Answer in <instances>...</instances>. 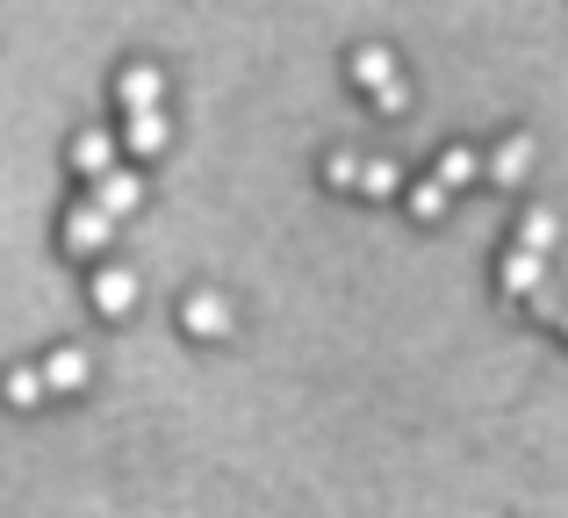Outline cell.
I'll return each instance as SVG.
<instances>
[{
  "instance_id": "12",
  "label": "cell",
  "mask_w": 568,
  "mask_h": 518,
  "mask_svg": "<svg viewBox=\"0 0 568 518\" xmlns=\"http://www.w3.org/2000/svg\"><path fill=\"white\" fill-rule=\"evenodd\" d=\"M555 238H561L555 210H526V216H518V245H526V253H555Z\"/></svg>"
},
{
  "instance_id": "10",
  "label": "cell",
  "mask_w": 568,
  "mask_h": 518,
  "mask_svg": "<svg viewBox=\"0 0 568 518\" xmlns=\"http://www.w3.org/2000/svg\"><path fill=\"white\" fill-rule=\"evenodd\" d=\"M0 396H8L14 410H37L43 396H51V382H43V367H8V375H0Z\"/></svg>"
},
{
  "instance_id": "16",
  "label": "cell",
  "mask_w": 568,
  "mask_h": 518,
  "mask_svg": "<svg viewBox=\"0 0 568 518\" xmlns=\"http://www.w3.org/2000/svg\"><path fill=\"white\" fill-rule=\"evenodd\" d=\"M72 166H80V173H109V138H101V130L72 138Z\"/></svg>"
},
{
  "instance_id": "6",
  "label": "cell",
  "mask_w": 568,
  "mask_h": 518,
  "mask_svg": "<svg viewBox=\"0 0 568 518\" xmlns=\"http://www.w3.org/2000/svg\"><path fill=\"white\" fill-rule=\"evenodd\" d=\"M123 144L138 159H159V152H166V115H159V109H130L123 115Z\"/></svg>"
},
{
  "instance_id": "11",
  "label": "cell",
  "mask_w": 568,
  "mask_h": 518,
  "mask_svg": "<svg viewBox=\"0 0 568 518\" xmlns=\"http://www.w3.org/2000/svg\"><path fill=\"white\" fill-rule=\"evenodd\" d=\"M87 375H94V360H87L80 346H58L51 360H43V382H51V389H80Z\"/></svg>"
},
{
  "instance_id": "18",
  "label": "cell",
  "mask_w": 568,
  "mask_h": 518,
  "mask_svg": "<svg viewBox=\"0 0 568 518\" xmlns=\"http://www.w3.org/2000/svg\"><path fill=\"white\" fill-rule=\"evenodd\" d=\"M375 109H382V115H403V109H410V87H403V80H396V87H382Z\"/></svg>"
},
{
  "instance_id": "14",
  "label": "cell",
  "mask_w": 568,
  "mask_h": 518,
  "mask_svg": "<svg viewBox=\"0 0 568 518\" xmlns=\"http://www.w3.org/2000/svg\"><path fill=\"white\" fill-rule=\"evenodd\" d=\"M446 195H454L446 181H417L410 187V216H417V224H439V216H446Z\"/></svg>"
},
{
  "instance_id": "13",
  "label": "cell",
  "mask_w": 568,
  "mask_h": 518,
  "mask_svg": "<svg viewBox=\"0 0 568 518\" xmlns=\"http://www.w3.org/2000/svg\"><path fill=\"white\" fill-rule=\"evenodd\" d=\"M475 173H483V159H475L468 144H446V152H439V166H432V181H446V187H468Z\"/></svg>"
},
{
  "instance_id": "17",
  "label": "cell",
  "mask_w": 568,
  "mask_h": 518,
  "mask_svg": "<svg viewBox=\"0 0 568 518\" xmlns=\"http://www.w3.org/2000/svg\"><path fill=\"white\" fill-rule=\"evenodd\" d=\"M361 173H367V159H353V152H332V159H324V181H332L338 195H353V187H361Z\"/></svg>"
},
{
  "instance_id": "9",
  "label": "cell",
  "mask_w": 568,
  "mask_h": 518,
  "mask_svg": "<svg viewBox=\"0 0 568 518\" xmlns=\"http://www.w3.org/2000/svg\"><path fill=\"white\" fill-rule=\"evenodd\" d=\"M353 80H361L367 94L396 87V51H382V43H361V51H353Z\"/></svg>"
},
{
  "instance_id": "7",
  "label": "cell",
  "mask_w": 568,
  "mask_h": 518,
  "mask_svg": "<svg viewBox=\"0 0 568 518\" xmlns=\"http://www.w3.org/2000/svg\"><path fill=\"white\" fill-rule=\"evenodd\" d=\"M526 166H532V138H504L497 144V152H489V181H497V187H518V181H526Z\"/></svg>"
},
{
  "instance_id": "15",
  "label": "cell",
  "mask_w": 568,
  "mask_h": 518,
  "mask_svg": "<svg viewBox=\"0 0 568 518\" xmlns=\"http://www.w3.org/2000/svg\"><path fill=\"white\" fill-rule=\"evenodd\" d=\"M361 195H367V202H388V195H403V173L388 166V159H367V173H361Z\"/></svg>"
},
{
  "instance_id": "2",
  "label": "cell",
  "mask_w": 568,
  "mask_h": 518,
  "mask_svg": "<svg viewBox=\"0 0 568 518\" xmlns=\"http://www.w3.org/2000/svg\"><path fill=\"white\" fill-rule=\"evenodd\" d=\"M130 309H138V274H130V266H101L94 274V317L123 324Z\"/></svg>"
},
{
  "instance_id": "8",
  "label": "cell",
  "mask_w": 568,
  "mask_h": 518,
  "mask_svg": "<svg viewBox=\"0 0 568 518\" xmlns=\"http://www.w3.org/2000/svg\"><path fill=\"white\" fill-rule=\"evenodd\" d=\"M159 94H166V80H159L152 65H123V80H115V101H123V109H159Z\"/></svg>"
},
{
  "instance_id": "19",
  "label": "cell",
  "mask_w": 568,
  "mask_h": 518,
  "mask_svg": "<svg viewBox=\"0 0 568 518\" xmlns=\"http://www.w3.org/2000/svg\"><path fill=\"white\" fill-rule=\"evenodd\" d=\"M561 332H568V309H561Z\"/></svg>"
},
{
  "instance_id": "3",
  "label": "cell",
  "mask_w": 568,
  "mask_h": 518,
  "mask_svg": "<svg viewBox=\"0 0 568 518\" xmlns=\"http://www.w3.org/2000/svg\"><path fill=\"white\" fill-rule=\"evenodd\" d=\"M497 288H504V295H532V288H547V253H526V245H511V253L497 260Z\"/></svg>"
},
{
  "instance_id": "4",
  "label": "cell",
  "mask_w": 568,
  "mask_h": 518,
  "mask_svg": "<svg viewBox=\"0 0 568 518\" xmlns=\"http://www.w3.org/2000/svg\"><path fill=\"white\" fill-rule=\"evenodd\" d=\"M181 324H187L194 338H223V332H231V303H223L216 288H194L187 303H181Z\"/></svg>"
},
{
  "instance_id": "1",
  "label": "cell",
  "mask_w": 568,
  "mask_h": 518,
  "mask_svg": "<svg viewBox=\"0 0 568 518\" xmlns=\"http://www.w3.org/2000/svg\"><path fill=\"white\" fill-rule=\"evenodd\" d=\"M109 245H115V216L101 210L94 195L72 202V210H65V253H72V260H101Z\"/></svg>"
},
{
  "instance_id": "5",
  "label": "cell",
  "mask_w": 568,
  "mask_h": 518,
  "mask_svg": "<svg viewBox=\"0 0 568 518\" xmlns=\"http://www.w3.org/2000/svg\"><path fill=\"white\" fill-rule=\"evenodd\" d=\"M94 202L109 216H130L144 202V181H138V173H123V166H109V173H94Z\"/></svg>"
}]
</instances>
